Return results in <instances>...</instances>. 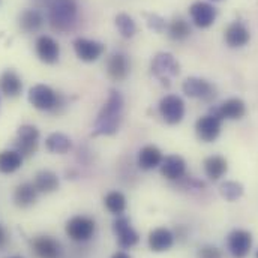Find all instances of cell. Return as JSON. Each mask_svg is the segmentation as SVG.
<instances>
[{"label":"cell","mask_w":258,"mask_h":258,"mask_svg":"<svg viewBox=\"0 0 258 258\" xmlns=\"http://www.w3.org/2000/svg\"><path fill=\"white\" fill-rule=\"evenodd\" d=\"M11 258H23V257H11Z\"/></svg>","instance_id":"38"},{"label":"cell","mask_w":258,"mask_h":258,"mask_svg":"<svg viewBox=\"0 0 258 258\" xmlns=\"http://www.w3.org/2000/svg\"><path fill=\"white\" fill-rule=\"evenodd\" d=\"M96 224L89 216H74L66 222L64 231L68 237L74 242H87L93 237Z\"/></svg>","instance_id":"4"},{"label":"cell","mask_w":258,"mask_h":258,"mask_svg":"<svg viewBox=\"0 0 258 258\" xmlns=\"http://www.w3.org/2000/svg\"><path fill=\"white\" fill-rule=\"evenodd\" d=\"M123 116V98L120 92L111 90L107 102L98 114L93 126V135H113L117 132Z\"/></svg>","instance_id":"1"},{"label":"cell","mask_w":258,"mask_h":258,"mask_svg":"<svg viewBox=\"0 0 258 258\" xmlns=\"http://www.w3.org/2000/svg\"><path fill=\"white\" fill-rule=\"evenodd\" d=\"M228 251L233 258H246L252 248V234L246 230H234L228 234Z\"/></svg>","instance_id":"8"},{"label":"cell","mask_w":258,"mask_h":258,"mask_svg":"<svg viewBox=\"0 0 258 258\" xmlns=\"http://www.w3.org/2000/svg\"><path fill=\"white\" fill-rule=\"evenodd\" d=\"M162 153L156 146H146L138 153V167L141 170H153L161 165L162 162Z\"/></svg>","instance_id":"23"},{"label":"cell","mask_w":258,"mask_h":258,"mask_svg":"<svg viewBox=\"0 0 258 258\" xmlns=\"http://www.w3.org/2000/svg\"><path fill=\"white\" fill-rule=\"evenodd\" d=\"M174 245V234L168 228H155L149 234V248L153 252H164L168 251Z\"/></svg>","instance_id":"19"},{"label":"cell","mask_w":258,"mask_h":258,"mask_svg":"<svg viewBox=\"0 0 258 258\" xmlns=\"http://www.w3.org/2000/svg\"><path fill=\"white\" fill-rule=\"evenodd\" d=\"M5 243V233H3V230H2V227H0V246Z\"/></svg>","instance_id":"37"},{"label":"cell","mask_w":258,"mask_h":258,"mask_svg":"<svg viewBox=\"0 0 258 258\" xmlns=\"http://www.w3.org/2000/svg\"><path fill=\"white\" fill-rule=\"evenodd\" d=\"M182 90L186 96L203 99V101H210L216 95L215 87L209 81H206L203 78H197V77L186 78L182 84Z\"/></svg>","instance_id":"9"},{"label":"cell","mask_w":258,"mask_h":258,"mask_svg":"<svg viewBox=\"0 0 258 258\" xmlns=\"http://www.w3.org/2000/svg\"><path fill=\"white\" fill-rule=\"evenodd\" d=\"M159 113L168 125H177L185 117V102L176 95H168L161 99Z\"/></svg>","instance_id":"7"},{"label":"cell","mask_w":258,"mask_h":258,"mask_svg":"<svg viewBox=\"0 0 258 258\" xmlns=\"http://www.w3.org/2000/svg\"><path fill=\"white\" fill-rule=\"evenodd\" d=\"M245 192L243 189V185L239 183V182H234V180H228V182H224L221 186H219V194L222 195V198H225L227 201H236L239 200Z\"/></svg>","instance_id":"31"},{"label":"cell","mask_w":258,"mask_h":258,"mask_svg":"<svg viewBox=\"0 0 258 258\" xmlns=\"http://www.w3.org/2000/svg\"><path fill=\"white\" fill-rule=\"evenodd\" d=\"M29 102L41 111L57 113L59 108L63 107V98L45 84H36L29 90Z\"/></svg>","instance_id":"3"},{"label":"cell","mask_w":258,"mask_h":258,"mask_svg":"<svg viewBox=\"0 0 258 258\" xmlns=\"http://www.w3.org/2000/svg\"><path fill=\"white\" fill-rule=\"evenodd\" d=\"M36 54L41 62L47 64L56 63L60 56V47L51 36H39L36 41Z\"/></svg>","instance_id":"15"},{"label":"cell","mask_w":258,"mask_h":258,"mask_svg":"<svg viewBox=\"0 0 258 258\" xmlns=\"http://www.w3.org/2000/svg\"><path fill=\"white\" fill-rule=\"evenodd\" d=\"M212 113L219 117L221 120L227 119V120H239L245 116L246 113V105L242 99L239 98H231L227 99L225 102H222L218 108H213Z\"/></svg>","instance_id":"13"},{"label":"cell","mask_w":258,"mask_h":258,"mask_svg":"<svg viewBox=\"0 0 258 258\" xmlns=\"http://www.w3.org/2000/svg\"><path fill=\"white\" fill-rule=\"evenodd\" d=\"M113 230L117 237V242L122 248H132L140 242L138 233L131 227L129 221L125 216H119L113 222Z\"/></svg>","instance_id":"14"},{"label":"cell","mask_w":258,"mask_h":258,"mask_svg":"<svg viewBox=\"0 0 258 258\" xmlns=\"http://www.w3.org/2000/svg\"><path fill=\"white\" fill-rule=\"evenodd\" d=\"M23 164V156L17 150H3L0 152V173L11 174L17 171Z\"/></svg>","instance_id":"27"},{"label":"cell","mask_w":258,"mask_h":258,"mask_svg":"<svg viewBox=\"0 0 258 258\" xmlns=\"http://www.w3.org/2000/svg\"><path fill=\"white\" fill-rule=\"evenodd\" d=\"M38 140H39V131L33 125H23L17 131L15 138V150L24 158L32 156L38 150Z\"/></svg>","instance_id":"6"},{"label":"cell","mask_w":258,"mask_h":258,"mask_svg":"<svg viewBox=\"0 0 258 258\" xmlns=\"http://www.w3.org/2000/svg\"><path fill=\"white\" fill-rule=\"evenodd\" d=\"M161 174L168 180H180L186 174V162L179 155H170L161 162Z\"/></svg>","instance_id":"17"},{"label":"cell","mask_w":258,"mask_h":258,"mask_svg":"<svg viewBox=\"0 0 258 258\" xmlns=\"http://www.w3.org/2000/svg\"><path fill=\"white\" fill-rule=\"evenodd\" d=\"M18 24L21 30L27 33L38 32L44 24V15L38 9H26L18 17Z\"/></svg>","instance_id":"24"},{"label":"cell","mask_w":258,"mask_h":258,"mask_svg":"<svg viewBox=\"0 0 258 258\" xmlns=\"http://www.w3.org/2000/svg\"><path fill=\"white\" fill-rule=\"evenodd\" d=\"M168 35L174 41H185L191 35V27L183 18H176L168 24Z\"/></svg>","instance_id":"30"},{"label":"cell","mask_w":258,"mask_h":258,"mask_svg":"<svg viewBox=\"0 0 258 258\" xmlns=\"http://www.w3.org/2000/svg\"><path fill=\"white\" fill-rule=\"evenodd\" d=\"M38 192L51 194L59 188V177L50 170H42L35 176V183Z\"/></svg>","instance_id":"26"},{"label":"cell","mask_w":258,"mask_h":258,"mask_svg":"<svg viewBox=\"0 0 258 258\" xmlns=\"http://www.w3.org/2000/svg\"><path fill=\"white\" fill-rule=\"evenodd\" d=\"M74 50H75V54H77V57L80 60H83V62H95L104 54L105 47H104V44H101L98 41L78 38V39L74 41Z\"/></svg>","instance_id":"11"},{"label":"cell","mask_w":258,"mask_h":258,"mask_svg":"<svg viewBox=\"0 0 258 258\" xmlns=\"http://www.w3.org/2000/svg\"><path fill=\"white\" fill-rule=\"evenodd\" d=\"M45 147L51 152V153H60L63 155L66 152L71 150L72 147V141L68 135H64L62 132H53L47 137L45 140Z\"/></svg>","instance_id":"28"},{"label":"cell","mask_w":258,"mask_h":258,"mask_svg":"<svg viewBox=\"0 0 258 258\" xmlns=\"http://www.w3.org/2000/svg\"><path fill=\"white\" fill-rule=\"evenodd\" d=\"M36 200H38V189L33 183H29V182L21 183L14 191V203L15 206L21 209H27L33 206Z\"/></svg>","instance_id":"22"},{"label":"cell","mask_w":258,"mask_h":258,"mask_svg":"<svg viewBox=\"0 0 258 258\" xmlns=\"http://www.w3.org/2000/svg\"><path fill=\"white\" fill-rule=\"evenodd\" d=\"M116 27L123 38H132L137 33V24L128 14H119L116 17Z\"/></svg>","instance_id":"32"},{"label":"cell","mask_w":258,"mask_h":258,"mask_svg":"<svg viewBox=\"0 0 258 258\" xmlns=\"http://www.w3.org/2000/svg\"><path fill=\"white\" fill-rule=\"evenodd\" d=\"M32 249L38 258H60L62 246L50 236H39L32 242Z\"/></svg>","instance_id":"16"},{"label":"cell","mask_w":258,"mask_h":258,"mask_svg":"<svg viewBox=\"0 0 258 258\" xmlns=\"http://www.w3.org/2000/svg\"><path fill=\"white\" fill-rule=\"evenodd\" d=\"M224 39H225L228 47H231V48H242V47H245L249 42L251 35H249V30L246 29V26L243 23L234 21V23H231L225 29Z\"/></svg>","instance_id":"18"},{"label":"cell","mask_w":258,"mask_h":258,"mask_svg":"<svg viewBox=\"0 0 258 258\" xmlns=\"http://www.w3.org/2000/svg\"><path fill=\"white\" fill-rule=\"evenodd\" d=\"M0 90L9 98H17L23 90V81L20 75L12 69L5 71L0 77Z\"/></svg>","instance_id":"21"},{"label":"cell","mask_w":258,"mask_h":258,"mask_svg":"<svg viewBox=\"0 0 258 258\" xmlns=\"http://www.w3.org/2000/svg\"><path fill=\"white\" fill-rule=\"evenodd\" d=\"M228 170V164H227V159L219 156V155H213V156H209L206 161H204V171H206V176L216 182L219 180L221 177H224V174L227 173Z\"/></svg>","instance_id":"25"},{"label":"cell","mask_w":258,"mask_h":258,"mask_svg":"<svg viewBox=\"0 0 258 258\" xmlns=\"http://www.w3.org/2000/svg\"><path fill=\"white\" fill-rule=\"evenodd\" d=\"M111 258H131V257H129L126 252H122V251H120V252H116V254H114Z\"/></svg>","instance_id":"36"},{"label":"cell","mask_w":258,"mask_h":258,"mask_svg":"<svg viewBox=\"0 0 258 258\" xmlns=\"http://www.w3.org/2000/svg\"><path fill=\"white\" fill-rule=\"evenodd\" d=\"M152 74L162 84L170 86L171 78L179 75V63L171 53H158L152 60Z\"/></svg>","instance_id":"5"},{"label":"cell","mask_w":258,"mask_h":258,"mask_svg":"<svg viewBox=\"0 0 258 258\" xmlns=\"http://www.w3.org/2000/svg\"><path fill=\"white\" fill-rule=\"evenodd\" d=\"M213 2H221V0H213Z\"/></svg>","instance_id":"40"},{"label":"cell","mask_w":258,"mask_h":258,"mask_svg":"<svg viewBox=\"0 0 258 258\" xmlns=\"http://www.w3.org/2000/svg\"><path fill=\"white\" fill-rule=\"evenodd\" d=\"M221 126H222V120L219 117H216L213 113L203 116L197 120L195 123V132L197 137L204 141V143H212L215 141L219 134H221Z\"/></svg>","instance_id":"10"},{"label":"cell","mask_w":258,"mask_h":258,"mask_svg":"<svg viewBox=\"0 0 258 258\" xmlns=\"http://www.w3.org/2000/svg\"><path fill=\"white\" fill-rule=\"evenodd\" d=\"M50 24L56 32H69L77 23L78 3L77 0H51L48 6Z\"/></svg>","instance_id":"2"},{"label":"cell","mask_w":258,"mask_h":258,"mask_svg":"<svg viewBox=\"0 0 258 258\" xmlns=\"http://www.w3.org/2000/svg\"><path fill=\"white\" fill-rule=\"evenodd\" d=\"M146 17H147V24H149V27L153 29L155 32H162V30L167 27L165 20L161 18L159 15H156V14H147Z\"/></svg>","instance_id":"34"},{"label":"cell","mask_w":258,"mask_h":258,"mask_svg":"<svg viewBox=\"0 0 258 258\" xmlns=\"http://www.w3.org/2000/svg\"><path fill=\"white\" fill-rule=\"evenodd\" d=\"M104 206L107 207L110 213L120 216L126 209V197L119 191L108 192L104 198Z\"/></svg>","instance_id":"29"},{"label":"cell","mask_w":258,"mask_h":258,"mask_svg":"<svg viewBox=\"0 0 258 258\" xmlns=\"http://www.w3.org/2000/svg\"><path fill=\"white\" fill-rule=\"evenodd\" d=\"M128 57L122 53H114L107 62V74L114 81H123L129 75Z\"/></svg>","instance_id":"20"},{"label":"cell","mask_w":258,"mask_h":258,"mask_svg":"<svg viewBox=\"0 0 258 258\" xmlns=\"http://www.w3.org/2000/svg\"><path fill=\"white\" fill-rule=\"evenodd\" d=\"M36 6H50L51 0H32Z\"/></svg>","instance_id":"35"},{"label":"cell","mask_w":258,"mask_h":258,"mask_svg":"<svg viewBox=\"0 0 258 258\" xmlns=\"http://www.w3.org/2000/svg\"><path fill=\"white\" fill-rule=\"evenodd\" d=\"M255 257H257V258H258V251H257V254H255Z\"/></svg>","instance_id":"39"},{"label":"cell","mask_w":258,"mask_h":258,"mask_svg":"<svg viewBox=\"0 0 258 258\" xmlns=\"http://www.w3.org/2000/svg\"><path fill=\"white\" fill-rule=\"evenodd\" d=\"M198 258H222V252L219 248L213 245H204L198 249Z\"/></svg>","instance_id":"33"},{"label":"cell","mask_w":258,"mask_h":258,"mask_svg":"<svg viewBox=\"0 0 258 258\" xmlns=\"http://www.w3.org/2000/svg\"><path fill=\"white\" fill-rule=\"evenodd\" d=\"M189 15L194 24L200 29L210 27L216 20V9L207 2H195L189 8Z\"/></svg>","instance_id":"12"}]
</instances>
